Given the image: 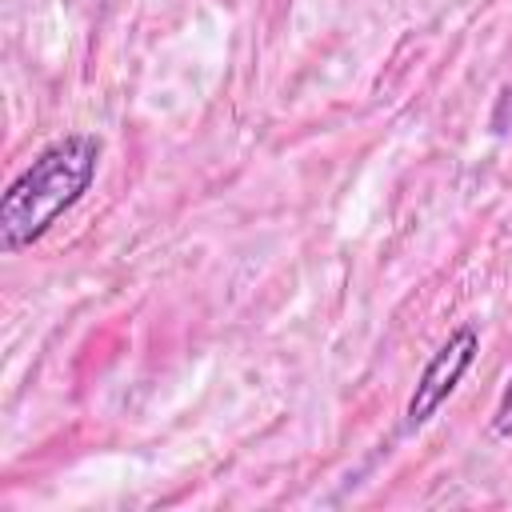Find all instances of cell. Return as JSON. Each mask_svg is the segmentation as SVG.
I'll list each match as a JSON object with an SVG mask.
<instances>
[{
  "label": "cell",
  "instance_id": "obj_1",
  "mask_svg": "<svg viewBox=\"0 0 512 512\" xmlns=\"http://www.w3.org/2000/svg\"><path fill=\"white\" fill-rule=\"evenodd\" d=\"M96 164L100 140L92 132H68L40 148L0 200V248L8 256L32 248L68 208L84 200L96 180Z\"/></svg>",
  "mask_w": 512,
  "mask_h": 512
},
{
  "label": "cell",
  "instance_id": "obj_2",
  "mask_svg": "<svg viewBox=\"0 0 512 512\" xmlns=\"http://www.w3.org/2000/svg\"><path fill=\"white\" fill-rule=\"evenodd\" d=\"M476 352H480V332L472 324H460L456 332H448V340L432 352V360L416 376V388H412L408 408H404V428L408 432H416L420 424H428L440 412V404L456 392V384L472 368Z\"/></svg>",
  "mask_w": 512,
  "mask_h": 512
},
{
  "label": "cell",
  "instance_id": "obj_3",
  "mask_svg": "<svg viewBox=\"0 0 512 512\" xmlns=\"http://www.w3.org/2000/svg\"><path fill=\"white\" fill-rule=\"evenodd\" d=\"M492 432L496 436H512V376H508V384H504V392H500V400H496V412H492Z\"/></svg>",
  "mask_w": 512,
  "mask_h": 512
}]
</instances>
